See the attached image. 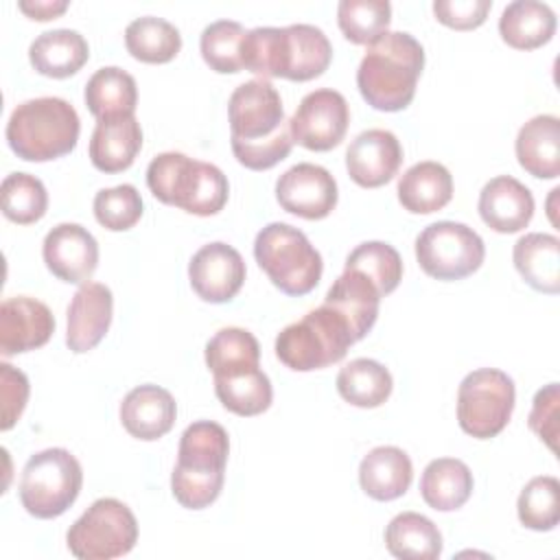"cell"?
I'll return each instance as SVG.
<instances>
[{"instance_id": "obj_43", "label": "cell", "mask_w": 560, "mask_h": 560, "mask_svg": "<svg viewBox=\"0 0 560 560\" xmlns=\"http://www.w3.org/2000/svg\"><path fill=\"white\" fill-rule=\"evenodd\" d=\"M0 400H2V422L0 429L7 431L22 416L28 400V378L24 372L9 363H0Z\"/></svg>"}, {"instance_id": "obj_46", "label": "cell", "mask_w": 560, "mask_h": 560, "mask_svg": "<svg viewBox=\"0 0 560 560\" xmlns=\"http://www.w3.org/2000/svg\"><path fill=\"white\" fill-rule=\"evenodd\" d=\"M18 7L28 18L46 22L61 15L68 9V0H20Z\"/></svg>"}, {"instance_id": "obj_18", "label": "cell", "mask_w": 560, "mask_h": 560, "mask_svg": "<svg viewBox=\"0 0 560 560\" xmlns=\"http://www.w3.org/2000/svg\"><path fill=\"white\" fill-rule=\"evenodd\" d=\"M55 332L50 308L28 295L7 298L0 304V352L4 357L44 346Z\"/></svg>"}, {"instance_id": "obj_36", "label": "cell", "mask_w": 560, "mask_h": 560, "mask_svg": "<svg viewBox=\"0 0 560 560\" xmlns=\"http://www.w3.org/2000/svg\"><path fill=\"white\" fill-rule=\"evenodd\" d=\"M214 394L236 416H258L269 409L273 389L269 376L258 368L236 376L214 378Z\"/></svg>"}, {"instance_id": "obj_7", "label": "cell", "mask_w": 560, "mask_h": 560, "mask_svg": "<svg viewBox=\"0 0 560 560\" xmlns=\"http://www.w3.org/2000/svg\"><path fill=\"white\" fill-rule=\"evenodd\" d=\"M352 343L346 319L322 304L278 332L276 357L295 372H311L341 361Z\"/></svg>"}, {"instance_id": "obj_16", "label": "cell", "mask_w": 560, "mask_h": 560, "mask_svg": "<svg viewBox=\"0 0 560 560\" xmlns=\"http://www.w3.org/2000/svg\"><path fill=\"white\" fill-rule=\"evenodd\" d=\"M44 262L52 276L70 284L90 282L98 265V243L79 223H59L42 245Z\"/></svg>"}, {"instance_id": "obj_30", "label": "cell", "mask_w": 560, "mask_h": 560, "mask_svg": "<svg viewBox=\"0 0 560 560\" xmlns=\"http://www.w3.org/2000/svg\"><path fill=\"white\" fill-rule=\"evenodd\" d=\"M420 494L438 512L457 510L472 494V472L462 459L438 457L427 464L420 477Z\"/></svg>"}, {"instance_id": "obj_17", "label": "cell", "mask_w": 560, "mask_h": 560, "mask_svg": "<svg viewBox=\"0 0 560 560\" xmlns=\"http://www.w3.org/2000/svg\"><path fill=\"white\" fill-rule=\"evenodd\" d=\"M402 164V147L387 129L361 131L346 149V168L363 188L387 184Z\"/></svg>"}, {"instance_id": "obj_5", "label": "cell", "mask_w": 560, "mask_h": 560, "mask_svg": "<svg viewBox=\"0 0 560 560\" xmlns=\"http://www.w3.org/2000/svg\"><path fill=\"white\" fill-rule=\"evenodd\" d=\"M79 131V114L66 98L39 96L11 112L7 142L26 162H48L68 155L77 147Z\"/></svg>"}, {"instance_id": "obj_26", "label": "cell", "mask_w": 560, "mask_h": 560, "mask_svg": "<svg viewBox=\"0 0 560 560\" xmlns=\"http://www.w3.org/2000/svg\"><path fill=\"white\" fill-rule=\"evenodd\" d=\"M90 57L85 37L74 28H52L37 35L28 46L31 66L52 79H66L83 68Z\"/></svg>"}, {"instance_id": "obj_24", "label": "cell", "mask_w": 560, "mask_h": 560, "mask_svg": "<svg viewBox=\"0 0 560 560\" xmlns=\"http://www.w3.org/2000/svg\"><path fill=\"white\" fill-rule=\"evenodd\" d=\"M518 164L534 177L553 179L560 175V120L551 114L529 118L516 136Z\"/></svg>"}, {"instance_id": "obj_3", "label": "cell", "mask_w": 560, "mask_h": 560, "mask_svg": "<svg viewBox=\"0 0 560 560\" xmlns=\"http://www.w3.org/2000/svg\"><path fill=\"white\" fill-rule=\"evenodd\" d=\"M422 68V44L405 31H387L368 46L357 70V88L374 109L400 112L413 101Z\"/></svg>"}, {"instance_id": "obj_4", "label": "cell", "mask_w": 560, "mask_h": 560, "mask_svg": "<svg viewBox=\"0 0 560 560\" xmlns=\"http://www.w3.org/2000/svg\"><path fill=\"white\" fill-rule=\"evenodd\" d=\"M230 453L228 431L212 420L188 424L179 438L177 464L171 475V490L179 505L203 510L217 501L225 481Z\"/></svg>"}, {"instance_id": "obj_27", "label": "cell", "mask_w": 560, "mask_h": 560, "mask_svg": "<svg viewBox=\"0 0 560 560\" xmlns=\"http://www.w3.org/2000/svg\"><path fill=\"white\" fill-rule=\"evenodd\" d=\"M396 190L405 210L413 214H431L451 201L453 177L444 164L424 160L400 175Z\"/></svg>"}, {"instance_id": "obj_38", "label": "cell", "mask_w": 560, "mask_h": 560, "mask_svg": "<svg viewBox=\"0 0 560 560\" xmlns=\"http://www.w3.org/2000/svg\"><path fill=\"white\" fill-rule=\"evenodd\" d=\"M2 212L9 221L28 225L39 221L48 208V192L42 179L31 173H11L0 188Z\"/></svg>"}, {"instance_id": "obj_25", "label": "cell", "mask_w": 560, "mask_h": 560, "mask_svg": "<svg viewBox=\"0 0 560 560\" xmlns=\"http://www.w3.org/2000/svg\"><path fill=\"white\" fill-rule=\"evenodd\" d=\"M413 479L409 455L398 446H376L359 464L361 490L376 501L402 497Z\"/></svg>"}, {"instance_id": "obj_2", "label": "cell", "mask_w": 560, "mask_h": 560, "mask_svg": "<svg viewBox=\"0 0 560 560\" xmlns=\"http://www.w3.org/2000/svg\"><path fill=\"white\" fill-rule=\"evenodd\" d=\"M241 59L243 68L260 74V79L311 81L330 66L332 46L326 33L313 24L258 26L247 31Z\"/></svg>"}, {"instance_id": "obj_22", "label": "cell", "mask_w": 560, "mask_h": 560, "mask_svg": "<svg viewBox=\"0 0 560 560\" xmlns=\"http://www.w3.org/2000/svg\"><path fill=\"white\" fill-rule=\"evenodd\" d=\"M381 298L383 295L368 276L357 269H343V273L328 289L324 304L346 319L354 341H359L372 330L378 317Z\"/></svg>"}, {"instance_id": "obj_9", "label": "cell", "mask_w": 560, "mask_h": 560, "mask_svg": "<svg viewBox=\"0 0 560 560\" xmlns=\"http://www.w3.org/2000/svg\"><path fill=\"white\" fill-rule=\"evenodd\" d=\"M83 470L66 448H46L28 457L20 479V501L35 518L61 516L79 497Z\"/></svg>"}, {"instance_id": "obj_34", "label": "cell", "mask_w": 560, "mask_h": 560, "mask_svg": "<svg viewBox=\"0 0 560 560\" xmlns=\"http://www.w3.org/2000/svg\"><path fill=\"white\" fill-rule=\"evenodd\" d=\"M389 370L374 359H352L337 374V392L354 407L372 409L383 405L392 394Z\"/></svg>"}, {"instance_id": "obj_44", "label": "cell", "mask_w": 560, "mask_h": 560, "mask_svg": "<svg viewBox=\"0 0 560 560\" xmlns=\"http://www.w3.org/2000/svg\"><path fill=\"white\" fill-rule=\"evenodd\" d=\"M558 383H549L536 392L532 413H529V429L551 448L556 451L558 438Z\"/></svg>"}, {"instance_id": "obj_42", "label": "cell", "mask_w": 560, "mask_h": 560, "mask_svg": "<svg viewBox=\"0 0 560 560\" xmlns=\"http://www.w3.org/2000/svg\"><path fill=\"white\" fill-rule=\"evenodd\" d=\"M92 206L96 221L112 232L129 230L142 217V197L133 184L98 190Z\"/></svg>"}, {"instance_id": "obj_14", "label": "cell", "mask_w": 560, "mask_h": 560, "mask_svg": "<svg viewBox=\"0 0 560 560\" xmlns=\"http://www.w3.org/2000/svg\"><path fill=\"white\" fill-rule=\"evenodd\" d=\"M276 199L282 210L302 219H324L337 206V182L319 164L300 162L276 182Z\"/></svg>"}, {"instance_id": "obj_40", "label": "cell", "mask_w": 560, "mask_h": 560, "mask_svg": "<svg viewBox=\"0 0 560 560\" xmlns=\"http://www.w3.org/2000/svg\"><path fill=\"white\" fill-rule=\"evenodd\" d=\"M518 521L536 532H549L560 521V481L551 475L534 477L518 494Z\"/></svg>"}, {"instance_id": "obj_32", "label": "cell", "mask_w": 560, "mask_h": 560, "mask_svg": "<svg viewBox=\"0 0 560 560\" xmlns=\"http://www.w3.org/2000/svg\"><path fill=\"white\" fill-rule=\"evenodd\" d=\"M385 545L396 558L435 560L442 553V534L431 518L418 512H400L385 527Z\"/></svg>"}, {"instance_id": "obj_8", "label": "cell", "mask_w": 560, "mask_h": 560, "mask_svg": "<svg viewBox=\"0 0 560 560\" xmlns=\"http://www.w3.org/2000/svg\"><path fill=\"white\" fill-rule=\"evenodd\" d=\"M254 258L287 295H306L322 278V256L306 234L289 223L265 225L254 241Z\"/></svg>"}, {"instance_id": "obj_6", "label": "cell", "mask_w": 560, "mask_h": 560, "mask_svg": "<svg viewBox=\"0 0 560 560\" xmlns=\"http://www.w3.org/2000/svg\"><path fill=\"white\" fill-rule=\"evenodd\" d=\"M147 186L155 199L197 217H210L228 203V177L210 162L179 151L155 155L147 168Z\"/></svg>"}, {"instance_id": "obj_20", "label": "cell", "mask_w": 560, "mask_h": 560, "mask_svg": "<svg viewBox=\"0 0 560 560\" xmlns=\"http://www.w3.org/2000/svg\"><path fill=\"white\" fill-rule=\"evenodd\" d=\"M477 208L488 228L501 234H514L532 221L534 197L532 190L512 175H499L481 188Z\"/></svg>"}, {"instance_id": "obj_13", "label": "cell", "mask_w": 560, "mask_h": 560, "mask_svg": "<svg viewBox=\"0 0 560 560\" xmlns=\"http://www.w3.org/2000/svg\"><path fill=\"white\" fill-rule=\"evenodd\" d=\"M348 125V101L341 92L330 88L308 92L289 120L293 142L311 151H330L337 147L343 140Z\"/></svg>"}, {"instance_id": "obj_28", "label": "cell", "mask_w": 560, "mask_h": 560, "mask_svg": "<svg viewBox=\"0 0 560 560\" xmlns=\"http://www.w3.org/2000/svg\"><path fill=\"white\" fill-rule=\"evenodd\" d=\"M514 267L523 280L542 293L560 291V241L553 234L532 232L514 243Z\"/></svg>"}, {"instance_id": "obj_39", "label": "cell", "mask_w": 560, "mask_h": 560, "mask_svg": "<svg viewBox=\"0 0 560 560\" xmlns=\"http://www.w3.org/2000/svg\"><path fill=\"white\" fill-rule=\"evenodd\" d=\"M343 269H357L368 276L381 295L392 293L402 278L400 254L383 241H365L357 245L348 254Z\"/></svg>"}, {"instance_id": "obj_35", "label": "cell", "mask_w": 560, "mask_h": 560, "mask_svg": "<svg viewBox=\"0 0 560 560\" xmlns=\"http://www.w3.org/2000/svg\"><path fill=\"white\" fill-rule=\"evenodd\" d=\"M125 46L138 61L166 63L182 48L179 31L155 15L136 18L125 28Z\"/></svg>"}, {"instance_id": "obj_15", "label": "cell", "mask_w": 560, "mask_h": 560, "mask_svg": "<svg viewBox=\"0 0 560 560\" xmlns=\"http://www.w3.org/2000/svg\"><path fill=\"white\" fill-rule=\"evenodd\" d=\"M192 291L212 304L230 302L245 282V260L228 243H208L188 262Z\"/></svg>"}, {"instance_id": "obj_31", "label": "cell", "mask_w": 560, "mask_h": 560, "mask_svg": "<svg viewBox=\"0 0 560 560\" xmlns=\"http://www.w3.org/2000/svg\"><path fill=\"white\" fill-rule=\"evenodd\" d=\"M88 109L96 116V120L131 116L138 103V85L136 79L116 66L98 68L85 83L83 92Z\"/></svg>"}, {"instance_id": "obj_23", "label": "cell", "mask_w": 560, "mask_h": 560, "mask_svg": "<svg viewBox=\"0 0 560 560\" xmlns=\"http://www.w3.org/2000/svg\"><path fill=\"white\" fill-rule=\"evenodd\" d=\"M142 147V129L136 116L96 120L90 138V160L103 173L129 168Z\"/></svg>"}, {"instance_id": "obj_45", "label": "cell", "mask_w": 560, "mask_h": 560, "mask_svg": "<svg viewBox=\"0 0 560 560\" xmlns=\"http://www.w3.org/2000/svg\"><path fill=\"white\" fill-rule=\"evenodd\" d=\"M492 9V0H435L433 13L435 18L457 31H470L483 24L488 11Z\"/></svg>"}, {"instance_id": "obj_21", "label": "cell", "mask_w": 560, "mask_h": 560, "mask_svg": "<svg viewBox=\"0 0 560 560\" xmlns=\"http://www.w3.org/2000/svg\"><path fill=\"white\" fill-rule=\"evenodd\" d=\"M177 416L175 398L160 385H138L120 402V422L138 440H158L166 435Z\"/></svg>"}, {"instance_id": "obj_11", "label": "cell", "mask_w": 560, "mask_h": 560, "mask_svg": "<svg viewBox=\"0 0 560 560\" xmlns=\"http://www.w3.org/2000/svg\"><path fill=\"white\" fill-rule=\"evenodd\" d=\"M514 381L497 368H479L457 389V422L464 433L488 440L499 435L514 409Z\"/></svg>"}, {"instance_id": "obj_41", "label": "cell", "mask_w": 560, "mask_h": 560, "mask_svg": "<svg viewBox=\"0 0 560 560\" xmlns=\"http://www.w3.org/2000/svg\"><path fill=\"white\" fill-rule=\"evenodd\" d=\"M247 31L243 24L234 20H217L208 24L201 31L199 48L203 61L221 74L228 72H241L243 70V59H241V46L245 39Z\"/></svg>"}, {"instance_id": "obj_19", "label": "cell", "mask_w": 560, "mask_h": 560, "mask_svg": "<svg viewBox=\"0 0 560 560\" xmlns=\"http://www.w3.org/2000/svg\"><path fill=\"white\" fill-rule=\"evenodd\" d=\"M114 298L103 282H85L68 304L66 343L72 352L81 354L101 343L112 324Z\"/></svg>"}, {"instance_id": "obj_29", "label": "cell", "mask_w": 560, "mask_h": 560, "mask_svg": "<svg viewBox=\"0 0 560 560\" xmlns=\"http://www.w3.org/2000/svg\"><path fill=\"white\" fill-rule=\"evenodd\" d=\"M499 33L508 46L534 50L553 37L556 13L538 0H514L499 18Z\"/></svg>"}, {"instance_id": "obj_37", "label": "cell", "mask_w": 560, "mask_h": 560, "mask_svg": "<svg viewBox=\"0 0 560 560\" xmlns=\"http://www.w3.org/2000/svg\"><path fill=\"white\" fill-rule=\"evenodd\" d=\"M392 4L387 0H341L337 4V22L346 39L352 44H374L387 33Z\"/></svg>"}, {"instance_id": "obj_1", "label": "cell", "mask_w": 560, "mask_h": 560, "mask_svg": "<svg viewBox=\"0 0 560 560\" xmlns=\"http://www.w3.org/2000/svg\"><path fill=\"white\" fill-rule=\"evenodd\" d=\"M228 116L232 153L245 168L267 171L291 153L282 98L267 79L241 83L228 101Z\"/></svg>"}, {"instance_id": "obj_10", "label": "cell", "mask_w": 560, "mask_h": 560, "mask_svg": "<svg viewBox=\"0 0 560 560\" xmlns=\"http://www.w3.org/2000/svg\"><path fill=\"white\" fill-rule=\"evenodd\" d=\"M138 540V521L118 499H96L68 529L66 542L79 560H112L129 553Z\"/></svg>"}, {"instance_id": "obj_33", "label": "cell", "mask_w": 560, "mask_h": 560, "mask_svg": "<svg viewBox=\"0 0 560 560\" xmlns=\"http://www.w3.org/2000/svg\"><path fill=\"white\" fill-rule=\"evenodd\" d=\"M260 346L256 337L238 326L221 328L206 343V363L214 378L236 376L258 370Z\"/></svg>"}, {"instance_id": "obj_12", "label": "cell", "mask_w": 560, "mask_h": 560, "mask_svg": "<svg viewBox=\"0 0 560 560\" xmlns=\"http://www.w3.org/2000/svg\"><path fill=\"white\" fill-rule=\"evenodd\" d=\"M486 256L481 236L457 221H435L416 238V258L435 280H462L475 273Z\"/></svg>"}]
</instances>
